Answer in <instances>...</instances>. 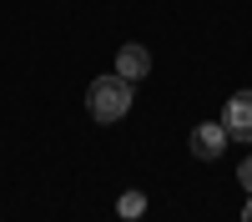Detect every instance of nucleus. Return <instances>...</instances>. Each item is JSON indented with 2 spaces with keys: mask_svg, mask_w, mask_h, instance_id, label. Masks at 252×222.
Wrapping results in <instances>:
<instances>
[{
  "mask_svg": "<svg viewBox=\"0 0 252 222\" xmlns=\"http://www.w3.org/2000/svg\"><path fill=\"white\" fill-rule=\"evenodd\" d=\"M86 106L96 121H121L131 111V81L126 76H96L91 91H86Z\"/></svg>",
  "mask_w": 252,
  "mask_h": 222,
  "instance_id": "f257e3e1",
  "label": "nucleus"
},
{
  "mask_svg": "<svg viewBox=\"0 0 252 222\" xmlns=\"http://www.w3.org/2000/svg\"><path fill=\"white\" fill-rule=\"evenodd\" d=\"M237 182H242V192L252 197V157H247V161H242V167H237Z\"/></svg>",
  "mask_w": 252,
  "mask_h": 222,
  "instance_id": "423d86ee",
  "label": "nucleus"
},
{
  "mask_svg": "<svg viewBox=\"0 0 252 222\" xmlns=\"http://www.w3.org/2000/svg\"><path fill=\"white\" fill-rule=\"evenodd\" d=\"M227 141H232V136H227L222 121H202V127H192V141H187V147H192L197 161H212V157H222Z\"/></svg>",
  "mask_w": 252,
  "mask_h": 222,
  "instance_id": "7ed1b4c3",
  "label": "nucleus"
},
{
  "mask_svg": "<svg viewBox=\"0 0 252 222\" xmlns=\"http://www.w3.org/2000/svg\"><path fill=\"white\" fill-rule=\"evenodd\" d=\"M242 222H252V197H247V212H242Z\"/></svg>",
  "mask_w": 252,
  "mask_h": 222,
  "instance_id": "0eeeda50",
  "label": "nucleus"
},
{
  "mask_svg": "<svg viewBox=\"0 0 252 222\" xmlns=\"http://www.w3.org/2000/svg\"><path fill=\"white\" fill-rule=\"evenodd\" d=\"M146 71H152V51H146V46H136V40H126V46L116 51V76L141 81Z\"/></svg>",
  "mask_w": 252,
  "mask_h": 222,
  "instance_id": "20e7f679",
  "label": "nucleus"
},
{
  "mask_svg": "<svg viewBox=\"0 0 252 222\" xmlns=\"http://www.w3.org/2000/svg\"><path fill=\"white\" fill-rule=\"evenodd\" d=\"M222 127H227V136L252 141V91H232V96H227V106H222Z\"/></svg>",
  "mask_w": 252,
  "mask_h": 222,
  "instance_id": "f03ea898",
  "label": "nucleus"
},
{
  "mask_svg": "<svg viewBox=\"0 0 252 222\" xmlns=\"http://www.w3.org/2000/svg\"><path fill=\"white\" fill-rule=\"evenodd\" d=\"M141 207H146V197H141V192H121V202H116V212H121V217H141Z\"/></svg>",
  "mask_w": 252,
  "mask_h": 222,
  "instance_id": "39448f33",
  "label": "nucleus"
}]
</instances>
